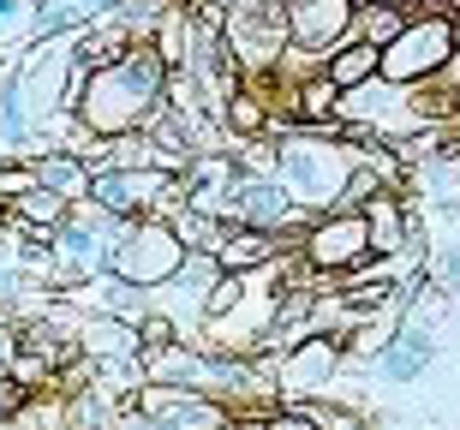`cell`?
Here are the masks:
<instances>
[{
    "label": "cell",
    "mask_w": 460,
    "mask_h": 430,
    "mask_svg": "<svg viewBox=\"0 0 460 430\" xmlns=\"http://www.w3.org/2000/svg\"><path fill=\"white\" fill-rule=\"evenodd\" d=\"M162 96H168V60L144 36L119 60L84 72V90H78L72 114L90 138H119V132H144V120L162 108Z\"/></svg>",
    "instance_id": "cell-1"
},
{
    "label": "cell",
    "mask_w": 460,
    "mask_h": 430,
    "mask_svg": "<svg viewBox=\"0 0 460 430\" xmlns=\"http://www.w3.org/2000/svg\"><path fill=\"white\" fill-rule=\"evenodd\" d=\"M222 36L234 54L239 78H270L281 72L293 48V24H288V0H234L222 13Z\"/></svg>",
    "instance_id": "cell-2"
},
{
    "label": "cell",
    "mask_w": 460,
    "mask_h": 430,
    "mask_svg": "<svg viewBox=\"0 0 460 430\" xmlns=\"http://www.w3.org/2000/svg\"><path fill=\"white\" fill-rule=\"evenodd\" d=\"M186 258H191V245L173 233L168 215H137V222L108 245V276H126V281H137V287H162V281H173L186 269Z\"/></svg>",
    "instance_id": "cell-3"
},
{
    "label": "cell",
    "mask_w": 460,
    "mask_h": 430,
    "mask_svg": "<svg viewBox=\"0 0 460 430\" xmlns=\"http://www.w3.org/2000/svg\"><path fill=\"white\" fill-rule=\"evenodd\" d=\"M455 48H460V31H455L448 13L407 18V31L383 48V78H389V84H425V78H443V66L455 60Z\"/></svg>",
    "instance_id": "cell-4"
},
{
    "label": "cell",
    "mask_w": 460,
    "mask_h": 430,
    "mask_svg": "<svg viewBox=\"0 0 460 430\" xmlns=\"http://www.w3.org/2000/svg\"><path fill=\"white\" fill-rule=\"evenodd\" d=\"M132 407H137V418H144V430L150 425H168V430H227L234 425L227 400H216L209 389H198V382H155V377H144L132 389Z\"/></svg>",
    "instance_id": "cell-5"
},
{
    "label": "cell",
    "mask_w": 460,
    "mask_h": 430,
    "mask_svg": "<svg viewBox=\"0 0 460 430\" xmlns=\"http://www.w3.org/2000/svg\"><path fill=\"white\" fill-rule=\"evenodd\" d=\"M299 263H305L311 276H358L371 263L365 209H329L311 233H299Z\"/></svg>",
    "instance_id": "cell-6"
},
{
    "label": "cell",
    "mask_w": 460,
    "mask_h": 430,
    "mask_svg": "<svg viewBox=\"0 0 460 430\" xmlns=\"http://www.w3.org/2000/svg\"><path fill=\"white\" fill-rule=\"evenodd\" d=\"M341 353H347V341L329 335V329H311V335L288 341V353L275 359V389H281V400H311L317 389H329V382L341 377Z\"/></svg>",
    "instance_id": "cell-7"
},
{
    "label": "cell",
    "mask_w": 460,
    "mask_h": 430,
    "mask_svg": "<svg viewBox=\"0 0 460 430\" xmlns=\"http://www.w3.org/2000/svg\"><path fill=\"white\" fill-rule=\"evenodd\" d=\"M222 215L234 227L281 233V240L299 227V204H293V191L281 186V173H245V168H239V180H234V191H227V209H222Z\"/></svg>",
    "instance_id": "cell-8"
},
{
    "label": "cell",
    "mask_w": 460,
    "mask_h": 430,
    "mask_svg": "<svg viewBox=\"0 0 460 430\" xmlns=\"http://www.w3.org/2000/svg\"><path fill=\"white\" fill-rule=\"evenodd\" d=\"M430 364H437V329L401 317V329H394L389 341H383L371 359H365V371H371L383 389H407V382L425 377Z\"/></svg>",
    "instance_id": "cell-9"
},
{
    "label": "cell",
    "mask_w": 460,
    "mask_h": 430,
    "mask_svg": "<svg viewBox=\"0 0 460 430\" xmlns=\"http://www.w3.org/2000/svg\"><path fill=\"white\" fill-rule=\"evenodd\" d=\"M288 24H293V54L323 60L341 42H353V0H288Z\"/></svg>",
    "instance_id": "cell-10"
},
{
    "label": "cell",
    "mask_w": 460,
    "mask_h": 430,
    "mask_svg": "<svg viewBox=\"0 0 460 430\" xmlns=\"http://www.w3.org/2000/svg\"><path fill=\"white\" fill-rule=\"evenodd\" d=\"M31 168H36V180H42V186H54L60 197H72V204H84L90 186H96V168H90L84 150H42Z\"/></svg>",
    "instance_id": "cell-11"
},
{
    "label": "cell",
    "mask_w": 460,
    "mask_h": 430,
    "mask_svg": "<svg viewBox=\"0 0 460 430\" xmlns=\"http://www.w3.org/2000/svg\"><path fill=\"white\" fill-rule=\"evenodd\" d=\"M0 215H6L13 227H42V233H54V227L72 215V197H60L54 186H42V180H36V186H31V191H18V197L0 209Z\"/></svg>",
    "instance_id": "cell-12"
},
{
    "label": "cell",
    "mask_w": 460,
    "mask_h": 430,
    "mask_svg": "<svg viewBox=\"0 0 460 430\" xmlns=\"http://www.w3.org/2000/svg\"><path fill=\"white\" fill-rule=\"evenodd\" d=\"M353 24H358V42H371V48H389L394 36L407 31V6H394V0H358L353 6Z\"/></svg>",
    "instance_id": "cell-13"
},
{
    "label": "cell",
    "mask_w": 460,
    "mask_h": 430,
    "mask_svg": "<svg viewBox=\"0 0 460 430\" xmlns=\"http://www.w3.org/2000/svg\"><path fill=\"white\" fill-rule=\"evenodd\" d=\"M323 72H329L341 90H358V84H371L376 72H383V48H371V42H358V36H353V42H341V48L329 54Z\"/></svg>",
    "instance_id": "cell-14"
},
{
    "label": "cell",
    "mask_w": 460,
    "mask_h": 430,
    "mask_svg": "<svg viewBox=\"0 0 460 430\" xmlns=\"http://www.w3.org/2000/svg\"><path fill=\"white\" fill-rule=\"evenodd\" d=\"M443 215H455V209H443ZM425 269L443 293H460V215H455V233H437L425 245Z\"/></svg>",
    "instance_id": "cell-15"
},
{
    "label": "cell",
    "mask_w": 460,
    "mask_h": 430,
    "mask_svg": "<svg viewBox=\"0 0 460 430\" xmlns=\"http://www.w3.org/2000/svg\"><path fill=\"white\" fill-rule=\"evenodd\" d=\"M335 108H341V84H335L329 72H305V84H299V114H305V120H335Z\"/></svg>",
    "instance_id": "cell-16"
},
{
    "label": "cell",
    "mask_w": 460,
    "mask_h": 430,
    "mask_svg": "<svg viewBox=\"0 0 460 430\" xmlns=\"http://www.w3.org/2000/svg\"><path fill=\"white\" fill-rule=\"evenodd\" d=\"M36 186V168H13V162H0V209L13 204L18 191H31Z\"/></svg>",
    "instance_id": "cell-17"
}]
</instances>
